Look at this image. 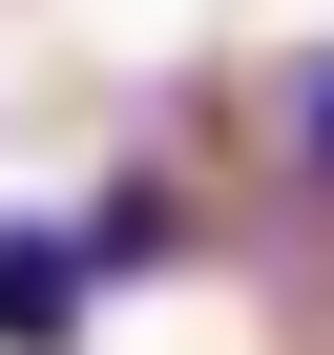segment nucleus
Listing matches in <instances>:
<instances>
[{
	"label": "nucleus",
	"mask_w": 334,
	"mask_h": 355,
	"mask_svg": "<svg viewBox=\"0 0 334 355\" xmlns=\"http://www.w3.org/2000/svg\"><path fill=\"white\" fill-rule=\"evenodd\" d=\"M84 293H105V272H84L63 230H0V355H84Z\"/></svg>",
	"instance_id": "1"
},
{
	"label": "nucleus",
	"mask_w": 334,
	"mask_h": 355,
	"mask_svg": "<svg viewBox=\"0 0 334 355\" xmlns=\"http://www.w3.org/2000/svg\"><path fill=\"white\" fill-rule=\"evenodd\" d=\"M292 167H313V209H334V63H292Z\"/></svg>",
	"instance_id": "2"
}]
</instances>
